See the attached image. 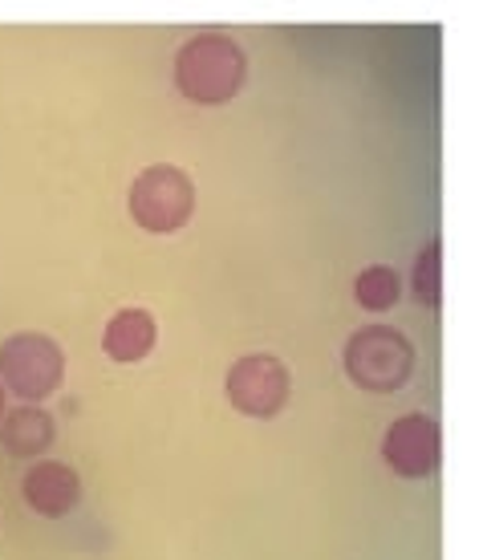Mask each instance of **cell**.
Segmentation results:
<instances>
[{
    "mask_svg": "<svg viewBox=\"0 0 483 560\" xmlns=\"http://www.w3.org/2000/svg\"><path fill=\"white\" fill-rule=\"evenodd\" d=\"M0 419H4V386H0Z\"/></svg>",
    "mask_w": 483,
    "mask_h": 560,
    "instance_id": "7c38bea8",
    "label": "cell"
},
{
    "mask_svg": "<svg viewBox=\"0 0 483 560\" xmlns=\"http://www.w3.org/2000/svg\"><path fill=\"white\" fill-rule=\"evenodd\" d=\"M66 378V353L54 337L45 334H13L0 346V382L25 398V402H42L61 386Z\"/></svg>",
    "mask_w": 483,
    "mask_h": 560,
    "instance_id": "277c9868",
    "label": "cell"
},
{
    "mask_svg": "<svg viewBox=\"0 0 483 560\" xmlns=\"http://www.w3.org/2000/svg\"><path fill=\"white\" fill-rule=\"evenodd\" d=\"M21 495H25V504L37 512V516H70L78 500H82V479L73 471L70 463H37V467H28L25 479H21Z\"/></svg>",
    "mask_w": 483,
    "mask_h": 560,
    "instance_id": "52a82bcc",
    "label": "cell"
},
{
    "mask_svg": "<svg viewBox=\"0 0 483 560\" xmlns=\"http://www.w3.org/2000/svg\"><path fill=\"white\" fill-rule=\"evenodd\" d=\"M248 82V57L227 33H199L175 54V85L196 106H224Z\"/></svg>",
    "mask_w": 483,
    "mask_h": 560,
    "instance_id": "6da1fadb",
    "label": "cell"
},
{
    "mask_svg": "<svg viewBox=\"0 0 483 560\" xmlns=\"http://www.w3.org/2000/svg\"><path fill=\"white\" fill-rule=\"evenodd\" d=\"M382 459L398 476L426 479L439 467V422L431 415H407L394 419L382 439Z\"/></svg>",
    "mask_w": 483,
    "mask_h": 560,
    "instance_id": "8992f818",
    "label": "cell"
},
{
    "mask_svg": "<svg viewBox=\"0 0 483 560\" xmlns=\"http://www.w3.org/2000/svg\"><path fill=\"white\" fill-rule=\"evenodd\" d=\"M227 402L248 415V419H272L281 415L284 402H288V390H293V378H288V365L272 353H248L240 362L227 370Z\"/></svg>",
    "mask_w": 483,
    "mask_h": 560,
    "instance_id": "5b68a950",
    "label": "cell"
},
{
    "mask_svg": "<svg viewBox=\"0 0 483 560\" xmlns=\"http://www.w3.org/2000/svg\"><path fill=\"white\" fill-rule=\"evenodd\" d=\"M196 211V183L184 167L155 163L130 183V215L142 232L170 236L191 220Z\"/></svg>",
    "mask_w": 483,
    "mask_h": 560,
    "instance_id": "3957f363",
    "label": "cell"
},
{
    "mask_svg": "<svg viewBox=\"0 0 483 560\" xmlns=\"http://www.w3.org/2000/svg\"><path fill=\"white\" fill-rule=\"evenodd\" d=\"M345 374L369 394L402 390L414 374V346L394 325H366L345 341Z\"/></svg>",
    "mask_w": 483,
    "mask_h": 560,
    "instance_id": "7a4b0ae2",
    "label": "cell"
},
{
    "mask_svg": "<svg viewBox=\"0 0 483 560\" xmlns=\"http://www.w3.org/2000/svg\"><path fill=\"white\" fill-rule=\"evenodd\" d=\"M155 317L146 308H122L106 322V334H102V350L114 362H142L146 353L155 350Z\"/></svg>",
    "mask_w": 483,
    "mask_h": 560,
    "instance_id": "ba28073f",
    "label": "cell"
},
{
    "mask_svg": "<svg viewBox=\"0 0 483 560\" xmlns=\"http://www.w3.org/2000/svg\"><path fill=\"white\" fill-rule=\"evenodd\" d=\"M411 289H414V296H419V305H426V308L439 305V240H431L423 253H419Z\"/></svg>",
    "mask_w": 483,
    "mask_h": 560,
    "instance_id": "8fae6325",
    "label": "cell"
},
{
    "mask_svg": "<svg viewBox=\"0 0 483 560\" xmlns=\"http://www.w3.org/2000/svg\"><path fill=\"white\" fill-rule=\"evenodd\" d=\"M54 439H57V427L42 407H16L13 415H4V427H0V443L16 459L42 455V451H49Z\"/></svg>",
    "mask_w": 483,
    "mask_h": 560,
    "instance_id": "9c48e42d",
    "label": "cell"
},
{
    "mask_svg": "<svg viewBox=\"0 0 483 560\" xmlns=\"http://www.w3.org/2000/svg\"><path fill=\"white\" fill-rule=\"evenodd\" d=\"M354 296H357V305H362V308H369V313H382V308L398 305V296H402V280H398L394 268L369 265L366 272H357Z\"/></svg>",
    "mask_w": 483,
    "mask_h": 560,
    "instance_id": "30bf717a",
    "label": "cell"
}]
</instances>
